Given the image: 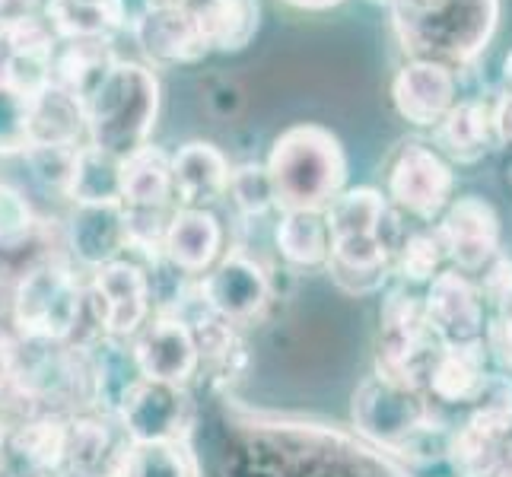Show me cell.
Returning a JSON list of instances; mask_svg holds the SVG:
<instances>
[{
  "label": "cell",
  "mask_w": 512,
  "mask_h": 477,
  "mask_svg": "<svg viewBox=\"0 0 512 477\" xmlns=\"http://www.w3.org/2000/svg\"><path fill=\"white\" fill-rule=\"evenodd\" d=\"M90 299L96 325L102 328L105 338L128 341L150 322L153 312V287L144 264H137L131 255L115 258L102 268L90 271Z\"/></svg>",
  "instance_id": "ba28073f"
},
{
  "label": "cell",
  "mask_w": 512,
  "mask_h": 477,
  "mask_svg": "<svg viewBox=\"0 0 512 477\" xmlns=\"http://www.w3.org/2000/svg\"><path fill=\"white\" fill-rule=\"evenodd\" d=\"M458 102V74L436 61H404L392 77L395 112L414 128H436Z\"/></svg>",
  "instance_id": "9a60e30c"
},
{
  "label": "cell",
  "mask_w": 512,
  "mask_h": 477,
  "mask_svg": "<svg viewBox=\"0 0 512 477\" xmlns=\"http://www.w3.org/2000/svg\"><path fill=\"white\" fill-rule=\"evenodd\" d=\"M353 427L376 449L395 455L404 462L423 436L449 427L446 417H439L436 404L423 388L398 385L382 376H366L350 401Z\"/></svg>",
  "instance_id": "277c9868"
},
{
  "label": "cell",
  "mask_w": 512,
  "mask_h": 477,
  "mask_svg": "<svg viewBox=\"0 0 512 477\" xmlns=\"http://www.w3.org/2000/svg\"><path fill=\"white\" fill-rule=\"evenodd\" d=\"M493 376V363L484 341L474 344H446L433 360L423 392L433 404H452V408H471L484 395Z\"/></svg>",
  "instance_id": "e0dca14e"
},
{
  "label": "cell",
  "mask_w": 512,
  "mask_h": 477,
  "mask_svg": "<svg viewBox=\"0 0 512 477\" xmlns=\"http://www.w3.org/2000/svg\"><path fill=\"white\" fill-rule=\"evenodd\" d=\"M423 312H427V322L443 347L484 341L490 315L471 274L455 268L439 271L423 293Z\"/></svg>",
  "instance_id": "4fadbf2b"
},
{
  "label": "cell",
  "mask_w": 512,
  "mask_h": 477,
  "mask_svg": "<svg viewBox=\"0 0 512 477\" xmlns=\"http://www.w3.org/2000/svg\"><path fill=\"white\" fill-rule=\"evenodd\" d=\"M42 13H45V0H0V29Z\"/></svg>",
  "instance_id": "60d3db41"
},
{
  "label": "cell",
  "mask_w": 512,
  "mask_h": 477,
  "mask_svg": "<svg viewBox=\"0 0 512 477\" xmlns=\"http://www.w3.org/2000/svg\"><path fill=\"white\" fill-rule=\"evenodd\" d=\"M474 284H478V293L484 299V309L487 312H503L512 306V255L500 252L493 255L481 274H474Z\"/></svg>",
  "instance_id": "d590c367"
},
{
  "label": "cell",
  "mask_w": 512,
  "mask_h": 477,
  "mask_svg": "<svg viewBox=\"0 0 512 477\" xmlns=\"http://www.w3.org/2000/svg\"><path fill=\"white\" fill-rule=\"evenodd\" d=\"M433 226L439 239H443L449 268L462 274H471V277L481 274L484 264L493 255L503 252L500 249V242H503L500 214L487 198H481V194L452 198Z\"/></svg>",
  "instance_id": "8fae6325"
},
{
  "label": "cell",
  "mask_w": 512,
  "mask_h": 477,
  "mask_svg": "<svg viewBox=\"0 0 512 477\" xmlns=\"http://www.w3.org/2000/svg\"><path fill=\"white\" fill-rule=\"evenodd\" d=\"M74 153H77V147H32L26 153V159L35 172V179L42 182V188L64 194L67 179H70V166H74Z\"/></svg>",
  "instance_id": "8d00e7d4"
},
{
  "label": "cell",
  "mask_w": 512,
  "mask_h": 477,
  "mask_svg": "<svg viewBox=\"0 0 512 477\" xmlns=\"http://www.w3.org/2000/svg\"><path fill=\"white\" fill-rule=\"evenodd\" d=\"M163 86L156 70L140 61H115L96 90L86 96V144L118 159L150 144L160 118Z\"/></svg>",
  "instance_id": "3957f363"
},
{
  "label": "cell",
  "mask_w": 512,
  "mask_h": 477,
  "mask_svg": "<svg viewBox=\"0 0 512 477\" xmlns=\"http://www.w3.org/2000/svg\"><path fill=\"white\" fill-rule=\"evenodd\" d=\"M201 102L214 118H233L242 109V90L236 80L214 74L201 83Z\"/></svg>",
  "instance_id": "f35d334b"
},
{
  "label": "cell",
  "mask_w": 512,
  "mask_h": 477,
  "mask_svg": "<svg viewBox=\"0 0 512 477\" xmlns=\"http://www.w3.org/2000/svg\"><path fill=\"white\" fill-rule=\"evenodd\" d=\"M86 350H90L83 357L86 398H90V404L102 417H115L125 395L144 379L134 363V350L125 347V341L105 338V334Z\"/></svg>",
  "instance_id": "ffe728a7"
},
{
  "label": "cell",
  "mask_w": 512,
  "mask_h": 477,
  "mask_svg": "<svg viewBox=\"0 0 512 477\" xmlns=\"http://www.w3.org/2000/svg\"><path fill=\"white\" fill-rule=\"evenodd\" d=\"M86 290L64 261H39L13 284L10 315L23 341L64 344L74 338Z\"/></svg>",
  "instance_id": "5b68a950"
},
{
  "label": "cell",
  "mask_w": 512,
  "mask_h": 477,
  "mask_svg": "<svg viewBox=\"0 0 512 477\" xmlns=\"http://www.w3.org/2000/svg\"><path fill=\"white\" fill-rule=\"evenodd\" d=\"M500 0H392V32L411 61L474 67L500 29Z\"/></svg>",
  "instance_id": "6da1fadb"
},
{
  "label": "cell",
  "mask_w": 512,
  "mask_h": 477,
  "mask_svg": "<svg viewBox=\"0 0 512 477\" xmlns=\"http://www.w3.org/2000/svg\"><path fill=\"white\" fill-rule=\"evenodd\" d=\"M131 35L150 67L201 64L210 48L191 7H140Z\"/></svg>",
  "instance_id": "5bb4252c"
},
{
  "label": "cell",
  "mask_w": 512,
  "mask_h": 477,
  "mask_svg": "<svg viewBox=\"0 0 512 477\" xmlns=\"http://www.w3.org/2000/svg\"><path fill=\"white\" fill-rule=\"evenodd\" d=\"M277 210H325L347 188V153L331 128L303 121L280 131L264 159Z\"/></svg>",
  "instance_id": "7a4b0ae2"
},
{
  "label": "cell",
  "mask_w": 512,
  "mask_h": 477,
  "mask_svg": "<svg viewBox=\"0 0 512 477\" xmlns=\"http://www.w3.org/2000/svg\"><path fill=\"white\" fill-rule=\"evenodd\" d=\"M29 115L32 99L0 83V156H26L29 140Z\"/></svg>",
  "instance_id": "836d02e7"
},
{
  "label": "cell",
  "mask_w": 512,
  "mask_h": 477,
  "mask_svg": "<svg viewBox=\"0 0 512 477\" xmlns=\"http://www.w3.org/2000/svg\"><path fill=\"white\" fill-rule=\"evenodd\" d=\"M277 255L296 271L325 268L331 252V233L322 210H280L274 226Z\"/></svg>",
  "instance_id": "4316f807"
},
{
  "label": "cell",
  "mask_w": 512,
  "mask_h": 477,
  "mask_svg": "<svg viewBox=\"0 0 512 477\" xmlns=\"http://www.w3.org/2000/svg\"><path fill=\"white\" fill-rule=\"evenodd\" d=\"M45 20L58 35V42H112L128 26V0H45Z\"/></svg>",
  "instance_id": "7402d4cb"
},
{
  "label": "cell",
  "mask_w": 512,
  "mask_h": 477,
  "mask_svg": "<svg viewBox=\"0 0 512 477\" xmlns=\"http://www.w3.org/2000/svg\"><path fill=\"white\" fill-rule=\"evenodd\" d=\"M369 4H379V7H388L392 0H369Z\"/></svg>",
  "instance_id": "f6af8a7d"
},
{
  "label": "cell",
  "mask_w": 512,
  "mask_h": 477,
  "mask_svg": "<svg viewBox=\"0 0 512 477\" xmlns=\"http://www.w3.org/2000/svg\"><path fill=\"white\" fill-rule=\"evenodd\" d=\"M118 61L112 42L105 39H70L58 42L55 58H51V86L77 96L86 102L99 80L109 74V67Z\"/></svg>",
  "instance_id": "d4e9b609"
},
{
  "label": "cell",
  "mask_w": 512,
  "mask_h": 477,
  "mask_svg": "<svg viewBox=\"0 0 512 477\" xmlns=\"http://www.w3.org/2000/svg\"><path fill=\"white\" fill-rule=\"evenodd\" d=\"M64 198L74 201V207L121 204V159L90 144L77 147Z\"/></svg>",
  "instance_id": "83f0119b"
},
{
  "label": "cell",
  "mask_w": 512,
  "mask_h": 477,
  "mask_svg": "<svg viewBox=\"0 0 512 477\" xmlns=\"http://www.w3.org/2000/svg\"><path fill=\"white\" fill-rule=\"evenodd\" d=\"M490 121H493V140H497V147L512 150V93L497 96V102L490 105Z\"/></svg>",
  "instance_id": "ab89813d"
},
{
  "label": "cell",
  "mask_w": 512,
  "mask_h": 477,
  "mask_svg": "<svg viewBox=\"0 0 512 477\" xmlns=\"http://www.w3.org/2000/svg\"><path fill=\"white\" fill-rule=\"evenodd\" d=\"M223 255V226L214 210L175 207L166 223L163 258L185 277L207 274Z\"/></svg>",
  "instance_id": "ac0fdd59"
},
{
  "label": "cell",
  "mask_w": 512,
  "mask_h": 477,
  "mask_svg": "<svg viewBox=\"0 0 512 477\" xmlns=\"http://www.w3.org/2000/svg\"><path fill=\"white\" fill-rule=\"evenodd\" d=\"M226 198L236 207V214L242 220H261L264 214L277 210L274 204V188L268 179L264 163H242L236 169H229V185Z\"/></svg>",
  "instance_id": "1f68e13d"
},
{
  "label": "cell",
  "mask_w": 512,
  "mask_h": 477,
  "mask_svg": "<svg viewBox=\"0 0 512 477\" xmlns=\"http://www.w3.org/2000/svg\"><path fill=\"white\" fill-rule=\"evenodd\" d=\"M436 150L443 153L452 166H474L497 147L493 140L490 105L484 99H458L449 115L433 128Z\"/></svg>",
  "instance_id": "44dd1931"
},
{
  "label": "cell",
  "mask_w": 512,
  "mask_h": 477,
  "mask_svg": "<svg viewBox=\"0 0 512 477\" xmlns=\"http://www.w3.org/2000/svg\"><path fill=\"white\" fill-rule=\"evenodd\" d=\"M201 306L226 325H249L271 303V277L245 252L220 255L207 274L198 277Z\"/></svg>",
  "instance_id": "30bf717a"
},
{
  "label": "cell",
  "mask_w": 512,
  "mask_h": 477,
  "mask_svg": "<svg viewBox=\"0 0 512 477\" xmlns=\"http://www.w3.org/2000/svg\"><path fill=\"white\" fill-rule=\"evenodd\" d=\"M198 0H144V7H191Z\"/></svg>",
  "instance_id": "ee69618b"
},
{
  "label": "cell",
  "mask_w": 512,
  "mask_h": 477,
  "mask_svg": "<svg viewBox=\"0 0 512 477\" xmlns=\"http://www.w3.org/2000/svg\"><path fill=\"white\" fill-rule=\"evenodd\" d=\"M443 350L436 338L427 312H423V296L411 293L404 284H395L385 293L379 309V341H376V376L423 388L433 360Z\"/></svg>",
  "instance_id": "8992f818"
},
{
  "label": "cell",
  "mask_w": 512,
  "mask_h": 477,
  "mask_svg": "<svg viewBox=\"0 0 512 477\" xmlns=\"http://www.w3.org/2000/svg\"><path fill=\"white\" fill-rule=\"evenodd\" d=\"M284 4H290L296 10H309V13H325V10L341 7L344 0H284Z\"/></svg>",
  "instance_id": "b9f144b4"
},
{
  "label": "cell",
  "mask_w": 512,
  "mask_h": 477,
  "mask_svg": "<svg viewBox=\"0 0 512 477\" xmlns=\"http://www.w3.org/2000/svg\"><path fill=\"white\" fill-rule=\"evenodd\" d=\"M506 443L509 439L490 436L465 420L449 430L443 462L449 465L452 477H493L503 465Z\"/></svg>",
  "instance_id": "f1b7e54d"
},
{
  "label": "cell",
  "mask_w": 512,
  "mask_h": 477,
  "mask_svg": "<svg viewBox=\"0 0 512 477\" xmlns=\"http://www.w3.org/2000/svg\"><path fill=\"white\" fill-rule=\"evenodd\" d=\"M128 443H188L194 401L185 385L140 379L115 414Z\"/></svg>",
  "instance_id": "9c48e42d"
},
{
  "label": "cell",
  "mask_w": 512,
  "mask_h": 477,
  "mask_svg": "<svg viewBox=\"0 0 512 477\" xmlns=\"http://www.w3.org/2000/svg\"><path fill=\"white\" fill-rule=\"evenodd\" d=\"M229 159L210 140H188L172 153V198L175 207L210 210L226 198Z\"/></svg>",
  "instance_id": "d6986e66"
},
{
  "label": "cell",
  "mask_w": 512,
  "mask_h": 477,
  "mask_svg": "<svg viewBox=\"0 0 512 477\" xmlns=\"http://www.w3.org/2000/svg\"><path fill=\"white\" fill-rule=\"evenodd\" d=\"M35 210L20 188L0 182V252L23 249L35 233Z\"/></svg>",
  "instance_id": "e575fe53"
},
{
  "label": "cell",
  "mask_w": 512,
  "mask_h": 477,
  "mask_svg": "<svg viewBox=\"0 0 512 477\" xmlns=\"http://www.w3.org/2000/svg\"><path fill=\"white\" fill-rule=\"evenodd\" d=\"M385 201L401 217L436 223L455 198V166L427 140H401L382 169Z\"/></svg>",
  "instance_id": "52a82bcc"
},
{
  "label": "cell",
  "mask_w": 512,
  "mask_h": 477,
  "mask_svg": "<svg viewBox=\"0 0 512 477\" xmlns=\"http://www.w3.org/2000/svg\"><path fill=\"white\" fill-rule=\"evenodd\" d=\"M29 140H32V147H83L86 144L83 102L77 96L58 90V86L42 90L32 99Z\"/></svg>",
  "instance_id": "484cf974"
},
{
  "label": "cell",
  "mask_w": 512,
  "mask_h": 477,
  "mask_svg": "<svg viewBox=\"0 0 512 477\" xmlns=\"http://www.w3.org/2000/svg\"><path fill=\"white\" fill-rule=\"evenodd\" d=\"M500 83H503V93H512V48L506 51V58H503V70H500Z\"/></svg>",
  "instance_id": "7bdbcfd3"
},
{
  "label": "cell",
  "mask_w": 512,
  "mask_h": 477,
  "mask_svg": "<svg viewBox=\"0 0 512 477\" xmlns=\"http://www.w3.org/2000/svg\"><path fill=\"white\" fill-rule=\"evenodd\" d=\"M191 10L201 23L210 55H239L261 29L258 0H198Z\"/></svg>",
  "instance_id": "603a6c76"
},
{
  "label": "cell",
  "mask_w": 512,
  "mask_h": 477,
  "mask_svg": "<svg viewBox=\"0 0 512 477\" xmlns=\"http://www.w3.org/2000/svg\"><path fill=\"white\" fill-rule=\"evenodd\" d=\"M443 268H449V261H446V249H443V239L436 233V226L427 223V226L408 229L401 245L395 249V258H392L395 284L427 287Z\"/></svg>",
  "instance_id": "f546056e"
},
{
  "label": "cell",
  "mask_w": 512,
  "mask_h": 477,
  "mask_svg": "<svg viewBox=\"0 0 512 477\" xmlns=\"http://www.w3.org/2000/svg\"><path fill=\"white\" fill-rule=\"evenodd\" d=\"M134 363L140 376L153 382L185 385L201 369V347L194 338V328L182 315L156 312L150 322L134 334Z\"/></svg>",
  "instance_id": "7c38bea8"
},
{
  "label": "cell",
  "mask_w": 512,
  "mask_h": 477,
  "mask_svg": "<svg viewBox=\"0 0 512 477\" xmlns=\"http://www.w3.org/2000/svg\"><path fill=\"white\" fill-rule=\"evenodd\" d=\"M465 420L490 436L512 439V379L493 373L484 395L471 404V414Z\"/></svg>",
  "instance_id": "d6a6232c"
},
{
  "label": "cell",
  "mask_w": 512,
  "mask_h": 477,
  "mask_svg": "<svg viewBox=\"0 0 512 477\" xmlns=\"http://www.w3.org/2000/svg\"><path fill=\"white\" fill-rule=\"evenodd\" d=\"M172 156L147 144L121 159V204L128 210L172 207Z\"/></svg>",
  "instance_id": "cb8c5ba5"
},
{
  "label": "cell",
  "mask_w": 512,
  "mask_h": 477,
  "mask_svg": "<svg viewBox=\"0 0 512 477\" xmlns=\"http://www.w3.org/2000/svg\"><path fill=\"white\" fill-rule=\"evenodd\" d=\"M484 344H487V353H490L493 373L512 379V306L487 318Z\"/></svg>",
  "instance_id": "74e56055"
},
{
  "label": "cell",
  "mask_w": 512,
  "mask_h": 477,
  "mask_svg": "<svg viewBox=\"0 0 512 477\" xmlns=\"http://www.w3.org/2000/svg\"><path fill=\"white\" fill-rule=\"evenodd\" d=\"M121 477H201L188 443H128Z\"/></svg>",
  "instance_id": "4dcf8cb0"
},
{
  "label": "cell",
  "mask_w": 512,
  "mask_h": 477,
  "mask_svg": "<svg viewBox=\"0 0 512 477\" xmlns=\"http://www.w3.org/2000/svg\"><path fill=\"white\" fill-rule=\"evenodd\" d=\"M67 249L80 268L96 271L128 255L125 204H83L67 217Z\"/></svg>",
  "instance_id": "2e32d148"
}]
</instances>
